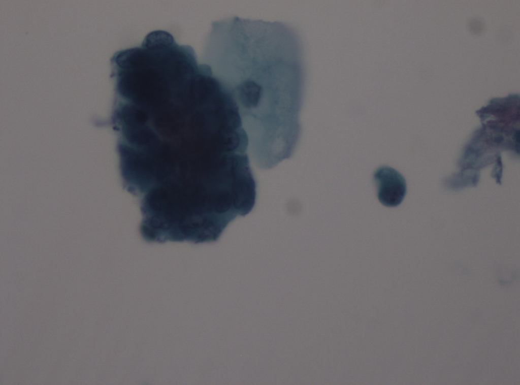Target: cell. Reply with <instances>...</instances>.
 I'll list each match as a JSON object with an SVG mask.
<instances>
[{
	"mask_svg": "<svg viewBox=\"0 0 520 385\" xmlns=\"http://www.w3.org/2000/svg\"><path fill=\"white\" fill-rule=\"evenodd\" d=\"M114 119L123 188L154 217L205 220L250 172L237 105L213 76L154 83L117 99Z\"/></svg>",
	"mask_w": 520,
	"mask_h": 385,
	"instance_id": "6da1fadb",
	"label": "cell"
},
{
	"mask_svg": "<svg viewBox=\"0 0 520 385\" xmlns=\"http://www.w3.org/2000/svg\"><path fill=\"white\" fill-rule=\"evenodd\" d=\"M374 180L382 204L395 207L401 204L407 190L405 179L401 174L393 168L383 167L375 172Z\"/></svg>",
	"mask_w": 520,
	"mask_h": 385,
	"instance_id": "7a4b0ae2",
	"label": "cell"
}]
</instances>
